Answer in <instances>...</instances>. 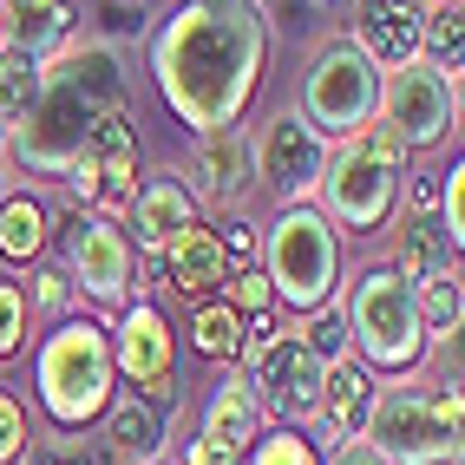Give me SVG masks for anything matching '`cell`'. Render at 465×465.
Here are the masks:
<instances>
[{
	"instance_id": "1",
	"label": "cell",
	"mask_w": 465,
	"mask_h": 465,
	"mask_svg": "<svg viewBox=\"0 0 465 465\" xmlns=\"http://www.w3.org/2000/svg\"><path fill=\"white\" fill-rule=\"evenodd\" d=\"M151 73L177 125H191L197 138L242 125L269 73L262 0H177L151 40Z\"/></svg>"
},
{
	"instance_id": "2",
	"label": "cell",
	"mask_w": 465,
	"mask_h": 465,
	"mask_svg": "<svg viewBox=\"0 0 465 465\" xmlns=\"http://www.w3.org/2000/svg\"><path fill=\"white\" fill-rule=\"evenodd\" d=\"M105 112H125V53L112 40H66L40 59V92L0 151L34 177H66Z\"/></svg>"
},
{
	"instance_id": "3",
	"label": "cell",
	"mask_w": 465,
	"mask_h": 465,
	"mask_svg": "<svg viewBox=\"0 0 465 465\" xmlns=\"http://www.w3.org/2000/svg\"><path fill=\"white\" fill-rule=\"evenodd\" d=\"M400 177H407V151L393 144L387 125H361L354 138L328 144V164H322V216L348 236H374L393 223V203H400Z\"/></svg>"
},
{
	"instance_id": "4",
	"label": "cell",
	"mask_w": 465,
	"mask_h": 465,
	"mask_svg": "<svg viewBox=\"0 0 465 465\" xmlns=\"http://www.w3.org/2000/svg\"><path fill=\"white\" fill-rule=\"evenodd\" d=\"M459 426H465V400L446 381H393L374 387L367 407V432L387 465H459Z\"/></svg>"
},
{
	"instance_id": "5",
	"label": "cell",
	"mask_w": 465,
	"mask_h": 465,
	"mask_svg": "<svg viewBox=\"0 0 465 465\" xmlns=\"http://www.w3.org/2000/svg\"><path fill=\"white\" fill-rule=\"evenodd\" d=\"M112 334L99 322H59L46 341H40V361H34V387H40V407L53 426H92L105 407H112Z\"/></svg>"
},
{
	"instance_id": "6",
	"label": "cell",
	"mask_w": 465,
	"mask_h": 465,
	"mask_svg": "<svg viewBox=\"0 0 465 465\" xmlns=\"http://www.w3.org/2000/svg\"><path fill=\"white\" fill-rule=\"evenodd\" d=\"M262 275L275 302H289L295 315H315L341 289V230L315 203H282L275 223L262 230Z\"/></svg>"
},
{
	"instance_id": "7",
	"label": "cell",
	"mask_w": 465,
	"mask_h": 465,
	"mask_svg": "<svg viewBox=\"0 0 465 465\" xmlns=\"http://www.w3.org/2000/svg\"><path fill=\"white\" fill-rule=\"evenodd\" d=\"M341 322H348V341L387 367V374H407V367L426 361V322H420V302H413V282H400V275L387 262L361 269L354 289L334 302Z\"/></svg>"
},
{
	"instance_id": "8",
	"label": "cell",
	"mask_w": 465,
	"mask_h": 465,
	"mask_svg": "<svg viewBox=\"0 0 465 465\" xmlns=\"http://www.w3.org/2000/svg\"><path fill=\"white\" fill-rule=\"evenodd\" d=\"M322 138H354L361 125H374L381 112V66L354 40H328L302 73V105H295Z\"/></svg>"
},
{
	"instance_id": "9",
	"label": "cell",
	"mask_w": 465,
	"mask_h": 465,
	"mask_svg": "<svg viewBox=\"0 0 465 465\" xmlns=\"http://www.w3.org/2000/svg\"><path fill=\"white\" fill-rule=\"evenodd\" d=\"M374 125L393 132L400 151H432L459 132V79L426 66V59H407V66L381 73V112Z\"/></svg>"
},
{
	"instance_id": "10",
	"label": "cell",
	"mask_w": 465,
	"mask_h": 465,
	"mask_svg": "<svg viewBox=\"0 0 465 465\" xmlns=\"http://www.w3.org/2000/svg\"><path fill=\"white\" fill-rule=\"evenodd\" d=\"M66 191L85 216H105V223L125 216V203L138 197V132L125 112H105L92 125L85 151L66 164Z\"/></svg>"
},
{
	"instance_id": "11",
	"label": "cell",
	"mask_w": 465,
	"mask_h": 465,
	"mask_svg": "<svg viewBox=\"0 0 465 465\" xmlns=\"http://www.w3.org/2000/svg\"><path fill=\"white\" fill-rule=\"evenodd\" d=\"M236 361H242L236 374L250 381L262 420H282V426L315 420V400H322V374H328V367L302 348V334H269L262 348H242Z\"/></svg>"
},
{
	"instance_id": "12",
	"label": "cell",
	"mask_w": 465,
	"mask_h": 465,
	"mask_svg": "<svg viewBox=\"0 0 465 465\" xmlns=\"http://www.w3.org/2000/svg\"><path fill=\"white\" fill-rule=\"evenodd\" d=\"M250 158H256V183L275 203H308L328 164V138L289 105V112H269L250 132Z\"/></svg>"
},
{
	"instance_id": "13",
	"label": "cell",
	"mask_w": 465,
	"mask_h": 465,
	"mask_svg": "<svg viewBox=\"0 0 465 465\" xmlns=\"http://www.w3.org/2000/svg\"><path fill=\"white\" fill-rule=\"evenodd\" d=\"M112 334V367L132 381V393L144 400H164L171 407V374H177V334L164 322V308L158 302H132L125 315H118Z\"/></svg>"
},
{
	"instance_id": "14",
	"label": "cell",
	"mask_w": 465,
	"mask_h": 465,
	"mask_svg": "<svg viewBox=\"0 0 465 465\" xmlns=\"http://www.w3.org/2000/svg\"><path fill=\"white\" fill-rule=\"evenodd\" d=\"M66 282L85 289L92 302H125L132 295V236L105 216H73L66 223Z\"/></svg>"
},
{
	"instance_id": "15",
	"label": "cell",
	"mask_w": 465,
	"mask_h": 465,
	"mask_svg": "<svg viewBox=\"0 0 465 465\" xmlns=\"http://www.w3.org/2000/svg\"><path fill=\"white\" fill-rule=\"evenodd\" d=\"M256 440H262V407H256L250 381H242L236 367H230V374H223V387L210 393L203 426H197L191 452H183V465H242Z\"/></svg>"
},
{
	"instance_id": "16",
	"label": "cell",
	"mask_w": 465,
	"mask_h": 465,
	"mask_svg": "<svg viewBox=\"0 0 465 465\" xmlns=\"http://www.w3.org/2000/svg\"><path fill=\"white\" fill-rule=\"evenodd\" d=\"M191 183V203L203 210H236L242 197L256 191V158H250V132L242 125H230V132H203L197 144H191V171H183Z\"/></svg>"
},
{
	"instance_id": "17",
	"label": "cell",
	"mask_w": 465,
	"mask_h": 465,
	"mask_svg": "<svg viewBox=\"0 0 465 465\" xmlns=\"http://www.w3.org/2000/svg\"><path fill=\"white\" fill-rule=\"evenodd\" d=\"M191 223H203V216H197L191 191H183V177L164 171V177L138 183V197L125 203V223H118V230H138V250H144V256H164V242L183 236Z\"/></svg>"
},
{
	"instance_id": "18",
	"label": "cell",
	"mask_w": 465,
	"mask_h": 465,
	"mask_svg": "<svg viewBox=\"0 0 465 465\" xmlns=\"http://www.w3.org/2000/svg\"><path fill=\"white\" fill-rule=\"evenodd\" d=\"M420 20H426L420 0H361L354 46L374 59L381 73H393V66H407V59H420Z\"/></svg>"
},
{
	"instance_id": "19",
	"label": "cell",
	"mask_w": 465,
	"mask_h": 465,
	"mask_svg": "<svg viewBox=\"0 0 465 465\" xmlns=\"http://www.w3.org/2000/svg\"><path fill=\"white\" fill-rule=\"evenodd\" d=\"M73 26H79L73 0H0V53L46 59L73 40Z\"/></svg>"
},
{
	"instance_id": "20",
	"label": "cell",
	"mask_w": 465,
	"mask_h": 465,
	"mask_svg": "<svg viewBox=\"0 0 465 465\" xmlns=\"http://www.w3.org/2000/svg\"><path fill=\"white\" fill-rule=\"evenodd\" d=\"M158 262H164V282H171L183 302H210L216 289H223V275H230L223 242H216V230H210V223H191L183 236H171Z\"/></svg>"
},
{
	"instance_id": "21",
	"label": "cell",
	"mask_w": 465,
	"mask_h": 465,
	"mask_svg": "<svg viewBox=\"0 0 465 465\" xmlns=\"http://www.w3.org/2000/svg\"><path fill=\"white\" fill-rule=\"evenodd\" d=\"M446 262H459V250H452V236L440 230V216H432L426 203H413L407 216H400V230H393V275L400 282H420V275H432V269H446Z\"/></svg>"
},
{
	"instance_id": "22",
	"label": "cell",
	"mask_w": 465,
	"mask_h": 465,
	"mask_svg": "<svg viewBox=\"0 0 465 465\" xmlns=\"http://www.w3.org/2000/svg\"><path fill=\"white\" fill-rule=\"evenodd\" d=\"M367 407H374V374L354 361H341L322 374V400H315V420L334 432V440H361L367 432Z\"/></svg>"
},
{
	"instance_id": "23",
	"label": "cell",
	"mask_w": 465,
	"mask_h": 465,
	"mask_svg": "<svg viewBox=\"0 0 465 465\" xmlns=\"http://www.w3.org/2000/svg\"><path fill=\"white\" fill-rule=\"evenodd\" d=\"M99 420H105V452H118V459H158L164 452V400L125 393Z\"/></svg>"
},
{
	"instance_id": "24",
	"label": "cell",
	"mask_w": 465,
	"mask_h": 465,
	"mask_svg": "<svg viewBox=\"0 0 465 465\" xmlns=\"http://www.w3.org/2000/svg\"><path fill=\"white\" fill-rule=\"evenodd\" d=\"M46 236H53V210L34 191L0 203V256H7V262H34L46 250Z\"/></svg>"
},
{
	"instance_id": "25",
	"label": "cell",
	"mask_w": 465,
	"mask_h": 465,
	"mask_svg": "<svg viewBox=\"0 0 465 465\" xmlns=\"http://www.w3.org/2000/svg\"><path fill=\"white\" fill-rule=\"evenodd\" d=\"M413 302H420V322H426V341L432 334H459V315H465V289H459V262L432 269L413 282Z\"/></svg>"
},
{
	"instance_id": "26",
	"label": "cell",
	"mask_w": 465,
	"mask_h": 465,
	"mask_svg": "<svg viewBox=\"0 0 465 465\" xmlns=\"http://www.w3.org/2000/svg\"><path fill=\"white\" fill-rule=\"evenodd\" d=\"M420 59L459 79V59H465V14H459V0L426 7V20H420Z\"/></svg>"
},
{
	"instance_id": "27",
	"label": "cell",
	"mask_w": 465,
	"mask_h": 465,
	"mask_svg": "<svg viewBox=\"0 0 465 465\" xmlns=\"http://www.w3.org/2000/svg\"><path fill=\"white\" fill-rule=\"evenodd\" d=\"M191 341H197L203 361H236V354H242V315H236L230 302H197Z\"/></svg>"
},
{
	"instance_id": "28",
	"label": "cell",
	"mask_w": 465,
	"mask_h": 465,
	"mask_svg": "<svg viewBox=\"0 0 465 465\" xmlns=\"http://www.w3.org/2000/svg\"><path fill=\"white\" fill-rule=\"evenodd\" d=\"M34 92H40V59L0 53V138L20 125V112L34 105Z\"/></svg>"
},
{
	"instance_id": "29",
	"label": "cell",
	"mask_w": 465,
	"mask_h": 465,
	"mask_svg": "<svg viewBox=\"0 0 465 465\" xmlns=\"http://www.w3.org/2000/svg\"><path fill=\"white\" fill-rule=\"evenodd\" d=\"M302 348L315 354L322 367H341V361H348V348H354V341H348V322H341V308H334V302L308 315V328H302Z\"/></svg>"
},
{
	"instance_id": "30",
	"label": "cell",
	"mask_w": 465,
	"mask_h": 465,
	"mask_svg": "<svg viewBox=\"0 0 465 465\" xmlns=\"http://www.w3.org/2000/svg\"><path fill=\"white\" fill-rule=\"evenodd\" d=\"M242 465H322V452L308 446L295 426H282V432H269V440H256Z\"/></svg>"
},
{
	"instance_id": "31",
	"label": "cell",
	"mask_w": 465,
	"mask_h": 465,
	"mask_svg": "<svg viewBox=\"0 0 465 465\" xmlns=\"http://www.w3.org/2000/svg\"><path fill=\"white\" fill-rule=\"evenodd\" d=\"M223 289H230V308H236V315H262V308L275 302V289H269L262 269H230Z\"/></svg>"
},
{
	"instance_id": "32",
	"label": "cell",
	"mask_w": 465,
	"mask_h": 465,
	"mask_svg": "<svg viewBox=\"0 0 465 465\" xmlns=\"http://www.w3.org/2000/svg\"><path fill=\"white\" fill-rule=\"evenodd\" d=\"M20 341H26V295H20V282L0 275V361L20 354Z\"/></svg>"
},
{
	"instance_id": "33",
	"label": "cell",
	"mask_w": 465,
	"mask_h": 465,
	"mask_svg": "<svg viewBox=\"0 0 465 465\" xmlns=\"http://www.w3.org/2000/svg\"><path fill=\"white\" fill-rule=\"evenodd\" d=\"M26 440H34L26 407H20L14 393H0V465H20V459H26Z\"/></svg>"
},
{
	"instance_id": "34",
	"label": "cell",
	"mask_w": 465,
	"mask_h": 465,
	"mask_svg": "<svg viewBox=\"0 0 465 465\" xmlns=\"http://www.w3.org/2000/svg\"><path fill=\"white\" fill-rule=\"evenodd\" d=\"M216 242H223V262H230V269H250V262L262 256V236H256L250 216H230V223H216Z\"/></svg>"
},
{
	"instance_id": "35",
	"label": "cell",
	"mask_w": 465,
	"mask_h": 465,
	"mask_svg": "<svg viewBox=\"0 0 465 465\" xmlns=\"http://www.w3.org/2000/svg\"><path fill=\"white\" fill-rule=\"evenodd\" d=\"M440 230L452 236V250L465 242V164H452L440 183Z\"/></svg>"
},
{
	"instance_id": "36",
	"label": "cell",
	"mask_w": 465,
	"mask_h": 465,
	"mask_svg": "<svg viewBox=\"0 0 465 465\" xmlns=\"http://www.w3.org/2000/svg\"><path fill=\"white\" fill-rule=\"evenodd\" d=\"M112 452L85 446V440H34V459L26 465H105Z\"/></svg>"
},
{
	"instance_id": "37",
	"label": "cell",
	"mask_w": 465,
	"mask_h": 465,
	"mask_svg": "<svg viewBox=\"0 0 465 465\" xmlns=\"http://www.w3.org/2000/svg\"><path fill=\"white\" fill-rule=\"evenodd\" d=\"M20 295H26V308H40V315H59L66 295H73V282L66 275H34V289H20Z\"/></svg>"
},
{
	"instance_id": "38",
	"label": "cell",
	"mask_w": 465,
	"mask_h": 465,
	"mask_svg": "<svg viewBox=\"0 0 465 465\" xmlns=\"http://www.w3.org/2000/svg\"><path fill=\"white\" fill-rule=\"evenodd\" d=\"M322 465H387V459L367 446V440H334V452H328Z\"/></svg>"
},
{
	"instance_id": "39",
	"label": "cell",
	"mask_w": 465,
	"mask_h": 465,
	"mask_svg": "<svg viewBox=\"0 0 465 465\" xmlns=\"http://www.w3.org/2000/svg\"><path fill=\"white\" fill-rule=\"evenodd\" d=\"M105 26H112L118 40H125V34H138V7H132V0H105Z\"/></svg>"
},
{
	"instance_id": "40",
	"label": "cell",
	"mask_w": 465,
	"mask_h": 465,
	"mask_svg": "<svg viewBox=\"0 0 465 465\" xmlns=\"http://www.w3.org/2000/svg\"><path fill=\"white\" fill-rule=\"evenodd\" d=\"M0 203H7V164H0Z\"/></svg>"
}]
</instances>
